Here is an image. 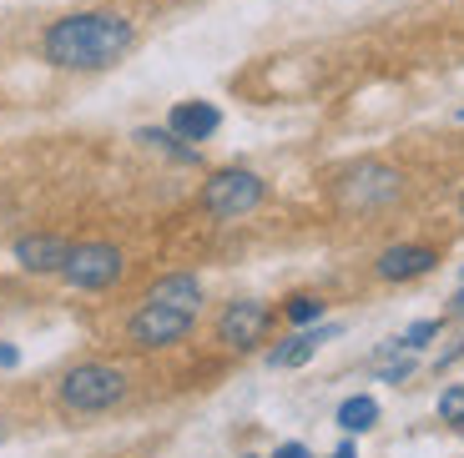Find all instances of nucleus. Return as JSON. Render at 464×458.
<instances>
[{
	"label": "nucleus",
	"mask_w": 464,
	"mask_h": 458,
	"mask_svg": "<svg viewBox=\"0 0 464 458\" xmlns=\"http://www.w3.org/2000/svg\"><path fill=\"white\" fill-rule=\"evenodd\" d=\"M338 332H343L338 322H318V328H298V332H293V338H288L283 348H273V353H267V363H273V367H303L308 358L318 353V348L328 343V338H338Z\"/></svg>",
	"instance_id": "nucleus-11"
},
{
	"label": "nucleus",
	"mask_w": 464,
	"mask_h": 458,
	"mask_svg": "<svg viewBox=\"0 0 464 458\" xmlns=\"http://www.w3.org/2000/svg\"><path fill=\"white\" fill-rule=\"evenodd\" d=\"M267 196V182L257 172H243V167H227V172H212L202 182V212L218 222H237L247 212H257Z\"/></svg>",
	"instance_id": "nucleus-3"
},
{
	"label": "nucleus",
	"mask_w": 464,
	"mask_h": 458,
	"mask_svg": "<svg viewBox=\"0 0 464 458\" xmlns=\"http://www.w3.org/2000/svg\"><path fill=\"white\" fill-rule=\"evenodd\" d=\"M434 338H440V322H434V318H424V322H414V328H409L404 338H399V343H404L409 353H419V348H430Z\"/></svg>",
	"instance_id": "nucleus-18"
},
{
	"label": "nucleus",
	"mask_w": 464,
	"mask_h": 458,
	"mask_svg": "<svg viewBox=\"0 0 464 458\" xmlns=\"http://www.w3.org/2000/svg\"><path fill=\"white\" fill-rule=\"evenodd\" d=\"M440 418L454 428H464V383H454V388L440 393Z\"/></svg>",
	"instance_id": "nucleus-17"
},
{
	"label": "nucleus",
	"mask_w": 464,
	"mask_h": 458,
	"mask_svg": "<svg viewBox=\"0 0 464 458\" xmlns=\"http://www.w3.org/2000/svg\"><path fill=\"white\" fill-rule=\"evenodd\" d=\"M121 272H127V257L111 242H76L66 253V267H61V277L82 292H106L121 282Z\"/></svg>",
	"instance_id": "nucleus-4"
},
{
	"label": "nucleus",
	"mask_w": 464,
	"mask_h": 458,
	"mask_svg": "<svg viewBox=\"0 0 464 458\" xmlns=\"http://www.w3.org/2000/svg\"><path fill=\"white\" fill-rule=\"evenodd\" d=\"M267 322H273V312H267L263 302L237 298V302H227V308H222V318H218V338L232 348V353H247V348L263 343Z\"/></svg>",
	"instance_id": "nucleus-7"
},
{
	"label": "nucleus",
	"mask_w": 464,
	"mask_h": 458,
	"mask_svg": "<svg viewBox=\"0 0 464 458\" xmlns=\"http://www.w3.org/2000/svg\"><path fill=\"white\" fill-rule=\"evenodd\" d=\"M459 277H464V267H459Z\"/></svg>",
	"instance_id": "nucleus-26"
},
{
	"label": "nucleus",
	"mask_w": 464,
	"mask_h": 458,
	"mask_svg": "<svg viewBox=\"0 0 464 458\" xmlns=\"http://www.w3.org/2000/svg\"><path fill=\"white\" fill-rule=\"evenodd\" d=\"M283 318H288L293 328H314V322H324V298H314V292H298V298L283 302Z\"/></svg>",
	"instance_id": "nucleus-16"
},
{
	"label": "nucleus",
	"mask_w": 464,
	"mask_h": 458,
	"mask_svg": "<svg viewBox=\"0 0 464 458\" xmlns=\"http://www.w3.org/2000/svg\"><path fill=\"white\" fill-rule=\"evenodd\" d=\"M198 312H182V308H162V302H147L141 312H131L127 322V338L137 348H172L182 343L187 332H192Z\"/></svg>",
	"instance_id": "nucleus-6"
},
{
	"label": "nucleus",
	"mask_w": 464,
	"mask_h": 458,
	"mask_svg": "<svg viewBox=\"0 0 464 458\" xmlns=\"http://www.w3.org/2000/svg\"><path fill=\"white\" fill-rule=\"evenodd\" d=\"M167 127H172L182 141H192V147H198V141H208L212 131L222 127V111L212 101H177L172 116H167Z\"/></svg>",
	"instance_id": "nucleus-10"
},
{
	"label": "nucleus",
	"mask_w": 464,
	"mask_h": 458,
	"mask_svg": "<svg viewBox=\"0 0 464 458\" xmlns=\"http://www.w3.org/2000/svg\"><path fill=\"white\" fill-rule=\"evenodd\" d=\"M137 46V25L121 11H76L61 15L41 35V56L56 71H106Z\"/></svg>",
	"instance_id": "nucleus-1"
},
{
	"label": "nucleus",
	"mask_w": 464,
	"mask_h": 458,
	"mask_svg": "<svg viewBox=\"0 0 464 458\" xmlns=\"http://www.w3.org/2000/svg\"><path fill=\"white\" fill-rule=\"evenodd\" d=\"M0 367H21V348L15 343H0Z\"/></svg>",
	"instance_id": "nucleus-19"
},
{
	"label": "nucleus",
	"mask_w": 464,
	"mask_h": 458,
	"mask_svg": "<svg viewBox=\"0 0 464 458\" xmlns=\"http://www.w3.org/2000/svg\"><path fill=\"white\" fill-rule=\"evenodd\" d=\"M56 398L66 413H106L127 398V373L111 363H82L61 378Z\"/></svg>",
	"instance_id": "nucleus-2"
},
{
	"label": "nucleus",
	"mask_w": 464,
	"mask_h": 458,
	"mask_svg": "<svg viewBox=\"0 0 464 458\" xmlns=\"http://www.w3.org/2000/svg\"><path fill=\"white\" fill-rule=\"evenodd\" d=\"M459 212H464V196H459Z\"/></svg>",
	"instance_id": "nucleus-24"
},
{
	"label": "nucleus",
	"mask_w": 464,
	"mask_h": 458,
	"mask_svg": "<svg viewBox=\"0 0 464 458\" xmlns=\"http://www.w3.org/2000/svg\"><path fill=\"white\" fill-rule=\"evenodd\" d=\"M273 458H314V453H308V444H278Z\"/></svg>",
	"instance_id": "nucleus-20"
},
{
	"label": "nucleus",
	"mask_w": 464,
	"mask_h": 458,
	"mask_svg": "<svg viewBox=\"0 0 464 458\" xmlns=\"http://www.w3.org/2000/svg\"><path fill=\"white\" fill-rule=\"evenodd\" d=\"M419 367V353H409L399 338H389V343L373 353V373H379V383H409Z\"/></svg>",
	"instance_id": "nucleus-13"
},
{
	"label": "nucleus",
	"mask_w": 464,
	"mask_h": 458,
	"mask_svg": "<svg viewBox=\"0 0 464 458\" xmlns=\"http://www.w3.org/2000/svg\"><path fill=\"white\" fill-rule=\"evenodd\" d=\"M0 438H5V418H0Z\"/></svg>",
	"instance_id": "nucleus-23"
},
{
	"label": "nucleus",
	"mask_w": 464,
	"mask_h": 458,
	"mask_svg": "<svg viewBox=\"0 0 464 458\" xmlns=\"http://www.w3.org/2000/svg\"><path fill=\"white\" fill-rule=\"evenodd\" d=\"M334 458H359V448H353V444H338V448H334Z\"/></svg>",
	"instance_id": "nucleus-21"
},
{
	"label": "nucleus",
	"mask_w": 464,
	"mask_h": 458,
	"mask_svg": "<svg viewBox=\"0 0 464 458\" xmlns=\"http://www.w3.org/2000/svg\"><path fill=\"white\" fill-rule=\"evenodd\" d=\"M147 302H162V308H182V312H198L202 308V282L192 272H167L151 282Z\"/></svg>",
	"instance_id": "nucleus-12"
},
{
	"label": "nucleus",
	"mask_w": 464,
	"mask_h": 458,
	"mask_svg": "<svg viewBox=\"0 0 464 458\" xmlns=\"http://www.w3.org/2000/svg\"><path fill=\"white\" fill-rule=\"evenodd\" d=\"M399 186H404V177H399L394 167H383V161H363V167H353V172L338 177L334 196L343 206H353V212H373V206L394 202Z\"/></svg>",
	"instance_id": "nucleus-5"
},
{
	"label": "nucleus",
	"mask_w": 464,
	"mask_h": 458,
	"mask_svg": "<svg viewBox=\"0 0 464 458\" xmlns=\"http://www.w3.org/2000/svg\"><path fill=\"white\" fill-rule=\"evenodd\" d=\"M454 318H464V287L454 292Z\"/></svg>",
	"instance_id": "nucleus-22"
},
{
	"label": "nucleus",
	"mask_w": 464,
	"mask_h": 458,
	"mask_svg": "<svg viewBox=\"0 0 464 458\" xmlns=\"http://www.w3.org/2000/svg\"><path fill=\"white\" fill-rule=\"evenodd\" d=\"M137 141H141V147H151V151H167L172 161H187V167L198 161V147H192V141H182L172 127H141Z\"/></svg>",
	"instance_id": "nucleus-15"
},
{
	"label": "nucleus",
	"mask_w": 464,
	"mask_h": 458,
	"mask_svg": "<svg viewBox=\"0 0 464 458\" xmlns=\"http://www.w3.org/2000/svg\"><path fill=\"white\" fill-rule=\"evenodd\" d=\"M373 424H379V398L353 393V398L338 403V428H343V434H369Z\"/></svg>",
	"instance_id": "nucleus-14"
},
{
	"label": "nucleus",
	"mask_w": 464,
	"mask_h": 458,
	"mask_svg": "<svg viewBox=\"0 0 464 458\" xmlns=\"http://www.w3.org/2000/svg\"><path fill=\"white\" fill-rule=\"evenodd\" d=\"M434 262H440V253H434V247H419V242H404V247H389V253H379L373 272H379L383 282H409V277H424Z\"/></svg>",
	"instance_id": "nucleus-9"
},
{
	"label": "nucleus",
	"mask_w": 464,
	"mask_h": 458,
	"mask_svg": "<svg viewBox=\"0 0 464 458\" xmlns=\"http://www.w3.org/2000/svg\"><path fill=\"white\" fill-rule=\"evenodd\" d=\"M66 253H71V242L66 237H51V232H35V237H21L15 242V262H21V272H61L66 267Z\"/></svg>",
	"instance_id": "nucleus-8"
},
{
	"label": "nucleus",
	"mask_w": 464,
	"mask_h": 458,
	"mask_svg": "<svg viewBox=\"0 0 464 458\" xmlns=\"http://www.w3.org/2000/svg\"><path fill=\"white\" fill-rule=\"evenodd\" d=\"M243 458H257V453H243Z\"/></svg>",
	"instance_id": "nucleus-25"
}]
</instances>
